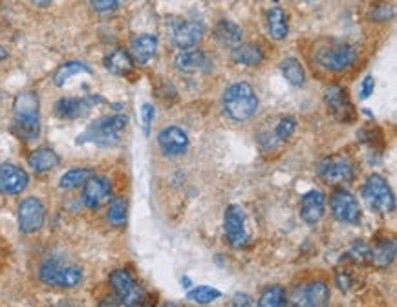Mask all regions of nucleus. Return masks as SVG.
Returning a JSON list of instances; mask_svg holds the SVG:
<instances>
[{
  "mask_svg": "<svg viewBox=\"0 0 397 307\" xmlns=\"http://www.w3.org/2000/svg\"><path fill=\"white\" fill-rule=\"evenodd\" d=\"M223 114L233 123L251 119L258 110V96L249 82H234L223 91Z\"/></svg>",
  "mask_w": 397,
  "mask_h": 307,
  "instance_id": "1",
  "label": "nucleus"
},
{
  "mask_svg": "<svg viewBox=\"0 0 397 307\" xmlns=\"http://www.w3.org/2000/svg\"><path fill=\"white\" fill-rule=\"evenodd\" d=\"M13 130L22 141H33L40 134L39 97L35 91H22L13 103Z\"/></svg>",
  "mask_w": 397,
  "mask_h": 307,
  "instance_id": "2",
  "label": "nucleus"
},
{
  "mask_svg": "<svg viewBox=\"0 0 397 307\" xmlns=\"http://www.w3.org/2000/svg\"><path fill=\"white\" fill-rule=\"evenodd\" d=\"M128 125L126 115H107L101 119L93 121L92 125L84 130V134L77 137V144L96 143L99 147H114L119 143V135Z\"/></svg>",
  "mask_w": 397,
  "mask_h": 307,
  "instance_id": "3",
  "label": "nucleus"
},
{
  "mask_svg": "<svg viewBox=\"0 0 397 307\" xmlns=\"http://www.w3.org/2000/svg\"><path fill=\"white\" fill-rule=\"evenodd\" d=\"M40 282L52 287L73 289L82 282V271L77 265H70L59 258H48L39 269Z\"/></svg>",
  "mask_w": 397,
  "mask_h": 307,
  "instance_id": "4",
  "label": "nucleus"
},
{
  "mask_svg": "<svg viewBox=\"0 0 397 307\" xmlns=\"http://www.w3.org/2000/svg\"><path fill=\"white\" fill-rule=\"evenodd\" d=\"M363 197L366 205L377 214H390L396 209V197L387 179L379 174H372L363 187Z\"/></svg>",
  "mask_w": 397,
  "mask_h": 307,
  "instance_id": "5",
  "label": "nucleus"
},
{
  "mask_svg": "<svg viewBox=\"0 0 397 307\" xmlns=\"http://www.w3.org/2000/svg\"><path fill=\"white\" fill-rule=\"evenodd\" d=\"M359 57V52L355 46L350 44H329L326 48L317 53V63L320 68H324L326 72L340 73L346 72L354 66Z\"/></svg>",
  "mask_w": 397,
  "mask_h": 307,
  "instance_id": "6",
  "label": "nucleus"
},
{
  "mask_svg": "<svg viewBox=\"0 0 397 307\" xmlns=\"http://www.w3.org/2000/svg\"><path fill=\"white\" fill-rule=\"evenodd\" d=\"M108 282L121 306H140L145 300V291L137 285L134 276L126 269H116Z\"/></svg>",
  "mask_w": 397,
  "mask_h": 307,
  "instance_id": "7",
  "label": "nucleus"
},
{
  "mask_svg": "<svg viewBox=\"0 0 397 307\" xmlns=\"http://www.w3.org/2000/svg\"><path fill=\"white\" fill-rule=\"evenodd\" d=\"M319 178L326 185H344L354 179V163L346 156H331L319 165Z\"/></svg>",
  "mask_w": 397,
  "mask_h": 307,
  "instance_id": "8",
  "label": "nucleus"
},
{
  "mask_svg": "<svg viewBox=\"0 0 397 307\" xmlns=\"http://www.w3.org/2000/svg\"><path fill=\"white\" fill-rule=\"evenodd\" d=\"M329 207H331V214L335 220H339L340 223H350L355 225L361 221V207H359L357 197L352 192L344 190H335L329 200Z\"/></svg>",
  "mask_w": 397,
  "mask_h": 307,
  "instance_id": "9",
  "label": "nucleus"
},
{
  "mask_svg": "<svg viewBox=\"0 0 397 307\" xmlns=\"http://www.w3.org/2000/svg\"><path fill=\"white\" fill-rule=\"evenodd\" d=\"M17 216H19L20 232L35 234L37 230L43 229L46 221V209L39 197H26L20 202Z\"/></svg>",
  "mask_w": 397,
  "mask_h": 307,
  "instance_id": "10",
  "label": "nucleus"
},
{
  "mask_svg": "<svg viewBox=\"0 0 397 307\" xmlns=\"http://www.w3.org/2000/svg\"><path fill=\"white\" fill-rule=\"evenodd\" d=\"M324 103L329 114L340 123H352L355 119V110L352 101H350L348 91L339 84H331V87L326 88Z\"/></svg>",
  "mask_w": 397,
  "mask_h": 307,
  "instance_id": "11",
  "label": "nucleus"
},
{
  "mask_svg": "<svg viewBox=\"0 0 397 307\" xmlns=\"http://www.w3.org/2000/svg\"><path fill=\"white\" fill-rule=\"evenodd\" d=\"M103 103L99 96H87V97H64L55 103V115L61 119H79L82 115H87L93 106Z\"/></svg>",
  "mask_w": 397,
  "mask_h": 307,
  "instance_id": "12",
  "label": "nucleus"
},
{
  "mask_svg": "<svg viewBox=\"0 0 397 307\" xmlns=\"http://www.w3.org/2000/svg\"><path fill=\"white\" fill-rule=\"evenodd\" d=\"M223 230L227 236L229 244L233 247H242L247 241V230H246V212L240 205H229L225 209V216H223Z\"/></svg>",
  "mask_w": 397,
  "mask_h": 307,
  "instance_id": "13",
  "label": "nucleus"
},
{
  "mask_svg": "<svg viewBox=\"0 0 397 307\" xmlns=\"http://www.w3.org/2000/svg\"><path fill=\"white\" fill-rule=\"evenodd\" d=\"M112 185L107 178L103 176H90L87 183L82 185V203L90 211H97L101 209L105 203L110 200Z\"/></svg>",
  "mask_w": 397,
  "mask_h": 307,
  "instance_id": "14",
  "label": "nucleus"
},
{
  "mask_svg": "<svg viewBox=\"0 0 397 307\" xmlns=\"http://www.w3.org/2000/svg\"><path fill=\"white\" fill-rule=\"evenodd\" d=\"M29 176L24 168L11 163L0 165V194L4 196H17L28 188Z\"/></svg>",
  "mask_w": 397,
  "mask_h": 307,
  "instance_id": "15",
  "label": "nucleus"
},
{
  "mask_svg": "<svg viewBox=\"0 0 397 307\" xmlns=\"http://www.w3.org/2000/svg\"><path fill=\"white\" fill-rule=\"evenodd\" d=\"M158 144L165 156H183L189 150V135L179 126H167L158 134Z\"/></svg>",
  "mask_w": 397,
  "mask_h": 307,
  "instance_id": "16",
  "label": "nucleus"
},
{
  "mask_svg": "<svg viewBox=\"0 0 397 307\" xmlns=\"http://www.w3.org/2000/svg\"><path fill=\"white\" fill-rule=\"evenodd\" d=\"M329 287L324 282H311L299 287L293 294L295 306L306 307H322L329 304Z\"/></svg>",
  "mask_w": 397,
  "mask_h": 307,
  "instance_id": "17",
  "label": "nucleus"
},
{
  "mask_svg": "<svg viewBox=\"0 0 397 307\" xmlns=\"http://www.w3.org/2000/svg\"><path fill=\"white\" fill-rule=\"evenodd\" d=\"M174 66L183 73H202L213 68V61L200 50H183L174 59Z\"/></svg>",
  "mask_w": 397,
  "mask_h": 307,
  "instance_id": "18",
  "label": "nucleus"
},
{
  "mask_svg": "<svg viewBox=\"0 0 397 307\" xmlns=\"http://www.w3.org/2000/svg\"><path fill=\"white\" fill-rule=\"evenodd\" d=\"M202 37H204V26H202V22H196V20L179 22L172 29V40H174V44L179 50L194 48L202 40Z\"/></svg>",
  "mask_w": 397,
  "mask_h": 307,
  "instance_id": "19",
  "label": "nucleus"
},
{
  "mask_svg": "<svg viewBox=\"0 0 397 307\" xmlns=\"http://www.w3.org/2000/svg\"><path fill=\"white\" fill-rule=\"evenodd\" d=\"M326 209V196L320 190L306 192L301 200V218L308 225H315L322 220Z\"/></svg>",
  "mask_w": 397,
  "mask_h": 307,
  "instance_id": "20",
  "label": "nucleus"
},
{
  "mask_svg": "<svg viewBox=\"0 0 397 307\" xmlns=\"http://www.w3.org/2000/svg\"><path fill=\"white\" fill-rule=\"evenodd\" d=\"M158 50V37L152 33H141L130 40V57L136 64H147L152 61Z\"/></svg>",
  "mask_w": 397,
  "mask_h": 307,
  "instance_id": "21",
  "label": "nucleus"
},
{
  "mask_svg": "<svg viewBox=\"0 0 397 307\" xmlns=\"http://www.w3.org/2000/svg\"><path fill=\"white\" fill-rule=\"evenodd\" d=\"M231 57L237 64L240 66H249V68H257L260 66L262 61H264V52L258 44L253 43H240L237 46H233V53Z\"/></svg>",
  "mask_w": 397,
  "mask_h": 307,
  "instance_id": "22",
  "label": "nucleus"
},
{
  "mask_svg": "<svg viewBox=\"0 0 397 307\" xmlns=\"http://www.w3.org/2000/svg\"><path fill=\"white\" fill-rule=\"evenodd\" d=\"M28 163L33 172L44 174L57 168L59 163H61V158H59V154L54 149L43 147V149H37L29 154Z\"/></svg>",
  "mask_w": 397,
  "mask_h": 307,
  "instance_id": "23",
  "label": "nucleus"
},
{
  "mask_svg": "<svg viewBox=\"0 0 397 307\" xmlns=\"http://www.w3.org/2000/svg\"><path fill=\"white\" fill-rule=\"evenodd\" d=\"M105 68L114 75L125 77L134 70V59L130 57V53L126 50L117 48L105 57Z\"/></svg>",
  "mask_w": 397,
  "mask_h": 307,
  "instance_id": "24",
  "label": "nucleus"
},
{
  "mask_svg": "<svg viewBox=\"0 0 397 307\" xmlns=\"http://www.w3.org/2000/svg\"><path fill=\"white\" fill-rule=\"evenodd\" d=\"M266 24L267 31L275 40H284L287 37V15L278 6H273L271 10L267 11Z\"/></svg>",
  "mask_w": 397,
  "mask_h": 307,
  "instance_id": "25",
  "label": "nucleus"
},
{
  "mask_svg": "<svg viewBox=\"0 0 397 307\" xmlns=\"http://www.w3.org/2000/svg\"><path fill=\"white\" fill-rule=\"evenodd\" d=\"M396 258V241L381 240L372 247V265L379 269H387Z\"/></svg>",
  "mask_w": 397,
  "mask_h": 307,
  "instance_id": "26",
  "label": "nucleus"
},
{
  "mask_svg": "<svg viewBox=\"0 0 397 307\" xmlns=\"http://www.w3.org/2000/svg\"><path fill=\"white\" fill-rule=\"evenodd\" d=\"M79 73H92V68L87 66L84 63H79V61H70V63L61 64L54 73L55 87H64L73 75H79Z\"/></svg>",
  "mask_w": 397,
  "mask_h": 307,
  "instance_id": "27",
  "label": "nucleus"
},
{
  "mask_svg": "<svg viewBox=\"0 0 397 307\" xmlns=\"http://www.w3.org/2000/svg\"><path fill=\"white\" fill-rule=\"evenodd\" d=\"M282 75L286 77V81L291 87H304L306 82V72L302 68L301 61L295 57H287L280 63Z\"/></svg>",
  "mask_w": 397,
  "mask_h": 307,
  "instance_id": "28",
  "label": "nucleus"
},
{
  "mask_svg": "<svg viewBox=\"0 0 397 307\" xmlns=\"http://www.w3.org/2000/svg\"><path fill=\"white\" fill-rule=\"evenodd\" d=\"M214 35L225 46H237V44L242 43V29L231 20H220L216 24V29H214Z\"/></svg>",
  "mask_w": 397,
  "mask_h": 307,
  "instance_id": "29",
  "label": "nucleus"
},
{
  "mask_svg": "<svg viewBox=\"0 0 397 307\" xmlns=\"http://www.w3.org/2000/svg\"><path fill=\"white\" fill-rule=\"evenodd\" d=\"M92 168H72V170H68V172L64 174L63 178H61V181H59V187L63 188V190H73V188H79L82 187L84 183H87V179L92 176Z\"/></svg>",
  "mask_w": 397,
  "mask_h": 307,
  "instance_id": "30",
  "label": "nucleus"
},
{
  "mask_svg": "<svg viewBox=\"0 0 397 307\" xmlns=\"http://www.w3.org/2000/svg\"><path fill=\"white\" fill-rule=\"evenodd\" d=\"M287 302V294L286 289L282 285H271L267 287L264 293L260 294L258 298V306L262 307H278V306H286Z\"/></svg>",
  "mask_w": 397,
  "mask_h": 307,
  "instance_id": "31",
  "label": "nucleus"
},
{
  "mask_svg": "<svg viewBox=\"0 0 397 307\" xmlns=\"http://www.w3.org/2000/svg\"><path fill=\"white\" fill-rule=\"evenodd\" d=\"M107 220L110 225L123 227L126 223V202L123 197H114L108 203Z\"/></svg>",
  "mask_w": 397,
  "mask_h": 307,
  "instance_id": "32",
  "label": "nucleus"
},
{
  "mask_svg": "<svg viewBox=\"0 0 397 307\" xmlns=\"http://www.w3.org/2000/svg\"><path fill=\"white\" fill-rule=\"evenodd\" d=\"M222 297L218 289L214 287H209V285H200V287H194L190 289L189 293H187V298H189L190 302L194 304H211L214 300H218Z\"/></svg>",
  "mask_w": 397,
  "mask_h": 307,
  "instance_id": "33",
  "label": "nucleus"
},
{
  "mask_svg": "<svg viewBox=\"0 0 397 307\" xmlns=\"http://www.w3.org/2000/svg\"><path fill=\"white\" fill-rule=\"evenodd\" d=\"M346 260L359 265H372V247L363 244V241H357V244L346 253Z\"/></svg>",
  "mask_w": 397,
  "mask_h": 307,
  "instance_id": "34",
  "label": "nucleus"
},
{
  "mask_svg": "<svg viewBox=\"0 0 397 307\" xmlns=\"http://www.w3.org/2000/svg\"><path fill=\"white\" fill-rule=\"evenodd\" d=\"M297 130V121L293 117H284L278 121V125L275 128V137L278 141H287Z\"/></svg>",
  "mask_w": 397,
  "mask_h": 307,
  "instance_id": "35",
  "label": "nucleus"
},
{
  "mask_svg": "<svg viewBox=\"0 0 397 307\" xmlns=\"http://www.w3.org/2000/svg\"><path fill=\"white\" fill-rule=\"evenodd\" d=\"M90 4H92L93 11H97V13L108 15L119 10L123 0H90Z\"/></svg>",
  "mask_w": 397,
  "mask_h": 307,
  "instance_id": "36",
  "label": "nucleus"
},
{
  "mask_svg": "<svg viewBox=\"0 0 397 307\" xmlns=\"http://www.w3.org/2000/svg\"><path fill=\"white\" fill-rule=\"evenodd\" d=\"M154 117H156V110L154 106L145 103V105L141 106V121H143V132L145 135L151 134V126L154 123Z\"/></svg>",
  "mask_w": 397,
  "mask_h": 307,
  "instance_id": "37",
  "label": "nucleus"
},
{
  "mask_svg": "<svg viewBox=\"0 0 397 307\" xmlns=\"http://www.w3.org/2000/svg\"><path fill=\"white\" fill-rule=\"evenodd\" d=\"M373 90H375V79L372 75H366L363 79V82H361V91H359L361 99H368L373 93Z\"/></svg>",
  "mask_w": 397,
  "mask_h": 307,
  "instance_id": "38",
  "label": "nucleus"
},
{
  "mask_svg": "<svg viewBox=\"0 0 397 307\" xmlns=\"http://www.w3.org/2000/svg\"><path fill=\"white\" fill-rule=\"evenodd\" d=\"M335 283L339 285L343 293H348L350 285H352V278H350V274L346 271H339V273L335 274Z\"/></svg>",
  "mask_w": 397,
  "mask_h": 307,
  "instance_id": "39",
  "label": "nucleus"
},
{
  "mask_svg": "<svg viewBox=\"0 0 397 307\" xmlns=\"http://www.w3.org/2000/svg\"><path fill=\"white\" fill-rule=\"evenodd\" d=\"M253 304H255V302H253V298L249 297V294H240V293H238V294H234V297H233V306L249 307V306H253Z\"/></svg>",
  "mask_w": 397,
  "mask_h": 307,
  "instance_id": "40",
  "label": "nucleus"
},
{
  "mask_svg": "<svg viewBox=\"0 0 397 307\" xmlns=\"http://www.w3.org/2000/svg\"><path fill=\"white\" fill-rule=\"evenodd\" d=\"M29 2H31L35 8H48V6H52L54 0H29Z\"/></svg>",
  "mask_w": 397,
  "mask_h": 307,
  "instance_id": "41",
  "label": "nucleus"
},
{
  "mask_svg": "<svg viewBox=\"0 0 397 307\" xmlns=\"http://www.w3.org/2000/svg\"><path fill=\"white\" fill-rule=\"evenodd\" d=\"M6 57H8V52H6V50L2 48V46H0V63H2V61H4Z\"/></svg>",
  "mask_w": 397,
  "mask_h": 307,
  "instance_id": "42",
  "label": "nucleus"
},
{
  "mask_svg": "<svg viewBox=\"0 0 397 307\" xmlns=\"http://www.w3.org/2000/svg\"><path fill=\"white\" fill-rule=\"evenodd\" d=\"M181 283H185V285H183L185 289H189V287H190V280L187 278V276H183V278H181Z\"/></svg>",
  "mask_w": 397,
  "mask_h": 307,
  "instance_id": "43",
  "label": "nucleus"
}]
</instances>
